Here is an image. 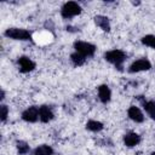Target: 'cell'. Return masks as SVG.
<instances>
[{
	"mask_svg": "<svg viewBox=\"0 0 155 155\" xmlns=\"http://www.w3.org/2000/svg\"><path fill=\"white\" fill-rule=\"evenodd\" d=\"M126 57H127L126 53L121 50H110V51L105 52V54H104L105 61L114 64L119 70H122V63L125 62Z\"/></svg>",
	"mask_w": 155,
	"mask_h": 155,
	"instance_id": "1",
	"label": "cell"
},
{
	"mask_svg": "<svg viewBox=\"0 0 155 155\" xmlns=\"http://www.w3.org/2000/svg\"><path fill=\"white\" fill-rule=\"evenodd\" d=\"M80 12H81V7H80V5H79L78 2H75V1H68V2H65V4L63 5L62 10H61V15H62V17L65 18V19H69V18H71V17L79 15Z\"/></svg>",
	"mask_w": 155,
	"mask_h": 155,
	"instance_id": "2",
	"label": "cell"
},
{
	"mask_svg": "<svg viewBox=\"0 0 155 155\" xmlns=\"http://www.w3.org/2000/svg\"><path fill=\"white\" fill-rule=\"evenodd\" d=\"M5 36L13 39V40H30L31 34L22 28H8L5 31Z\"/></svg>",
	"mask_w": 155,
	"mask_h": 155,
	"instance_id": "3",
	"label": "cell"
},
{
	"mask_svg": "<svg viewBox=\"0 0 155 155\" xmlns=\"http://www.w3.org/2000/svg\"><path fill=\"white\" fill-rule=\"evenodd\" d=\"M74 48H75L76 52L81 53L85 57L93 56L94 51H96V46L90 44V42H86V41H75L74 42Z\"/></svg>",
	"mask_w": 155,
	"mask_h": 155,
	"instance_id": "4",
	"label": "cell"
},
{
	"mask_svg": "<svg viewBox=\"0 0 155 155\" xmlns=\"http://www.w3.org/2000/svg\"><path fill=\"white\" fill-rule=\"evenodd\" d=\"M150 68H151V63H150L147 58H140V59L134 61V62L130 65L128 71H130V73H138V71L149 70Z\"/></svg>",
	"mask_w": 155,
	"mask_h": 155,
	"instance_id": "5",
	"label": "cell"
},
{
	"mask_svg": "<svg viewBox=\"0 0 155 155\" xmlns=\"http://www.w3.org/2000/svg\"><path fill=\"white\" fill-rule=\"evenodd\" d=\"M22 119L27 122H35L39 119V108L38 107H29L22 113Z\"/></svg>",
	"mask_w": 155,
	"mask_h": 155,
	"instance_id": "6",
	"label": "cell"
},
{
	"mask_svg": "<svg viewBox=\"0 0 155 155\" xmlns=\"http://www.w3.org/2000/svg\"><path fill=\"white\" fill-rule=\"evenodd\" d=\"M18 64H19L22 73H29V71L34 70V68H35V63L25 56H22L18 58Z\"/></svg>",
	"mask_w": 155,
	"mask_h": 155,
	"instance_id": "7",
	"label": "cell"
},
{
	"mask_svg": "<svg viewBox=\"0 0 155 155\" xmlns=\"http://www.w3.org/2000/svg\"><path fill=\"white\" fill-rule=\"evenodd\" d=\"M127 114H128V117H130L131 120H133L134 122H143V121H144V115H143V113H142L140 109L137 108L136 105L130 107Z\"/></svg>",
	"mask_w": 155,
	"mask_h": 155,
	"instance_id": "8",
	"label": "cell"
},
{
	"mask_svg": "<svg viewBox=\"0 0 155 155\" xmlns=\"http://www.w3.org/2000/svg\"><path fill=\"white\" fill-rule=\"evenodd\" d=\"M39 119L42 122H48L53 119V113L51 111V109L47 105H41L39 108Z\"/></svg>",
	"mask_w": 155,
	"mask_h": 155,
	"instance_id": "9",
	"label": "cell"
},
{
	"mask_svg": "<svg viewBox=\"0 0 155 155\" xmlns=\"http://www.w3.org/2000/svg\"><path fill=\"white\" fill-rule=\"evenodd\" d=\"M139 142H140V137H139L138 133H134V132L127 133V134H125V137H124V143H125V145H126V147H130V148L137 145Z\"/></svg>",
	"mask_w": 155,
	"mask_h": 155,
	"instance_id": "10",
	"label": "cell"
},
{
	"mask_svg": "<svg viewBox=\"0 0 155 155\" xmlns=\"http://www.w3.org/2000/svg\"><path fill=\"white\" fill-rule=\"evenodd\" d=\"M98 97H99L102 103H108L110 101V97H111L110 88L107 85H101L98 87Z\"/></svg>",
	"mask_w": 155,
	"mask_h": 155,
	"instance_id": "11",
	"label": "cell"
},
{
	"mask_svg": "<svg viewBox=\"0 0 155 155\" xmlns=\"http://www.w3.org/2000/svg\"><path fill=\"white\" fill-rule=\"evenodd\" d=\"M94 23L102 29V30H104V31H109L110 30V23H109V19H108V17H105V16H96L94 17Z\"/></svg>",
	"mask_w": 155,
	"mask_h": 155,
	"instance_id": "12",
	"label": "cell"
},
{
	"mask_svg": "<svg viewBox=\"0 0 155 155\" xmlns=\"http://www.w3.org/2000/svg\"><path fill=\"white\" fill-rule=\"evenodd\" d=\"M34 155H53V149L46 144H42L34 150Z\"/></svg>",
	"mask_w": 155,
	"mask_h": 155,
	"instance_id": "13",
	"label": "cell"
},
{
	"mask_svg": "<svg viewBox=\"0 0 155 155\" xmlns=\"http://www.w3.org/2000/svg\"><path fill=\"white\" fill-rule=\"evenodd\" d=\"M143 108L147 111V114L155 120V102L150 101V102H143Z\"/></svg>",
	"mask_w": 155,
	"mask_h": 155,
	"instance_id": "14",
	"label": "cell"
},
{
	"mask_svg": "<svg viewBox=\"0 0 155 155\" xmlns=\"http://www.w3.org/2000/svg\"><path fill=\"white\" fill-rule=\"evenodd\" d=\"M70 59H71V62H73V64H74V65L80 67V65H82V64L85 63L86 57H85V56H82V54H81V53H79V52H75V53H73V54L70 56Z\"/></svg>",
	"mask_w": 155,
	"mask_h": 155,
	"instance_id": "15",
	"label": "cell"
},
{
	"mask_svg": "<svg viewBox=\"0 0 155 155\" xmlns=\"http://www.w3.org/2000/svg\"><path fill=\"white\" fill-rule=\"evenodd\" d=\"M86 128L88 131H92V132H98L103 128V124L99 122V121H96V120H90L86 124Z\"/></svg>",
	"mask_w": 155,
	"mask_h": 155,
	"instance_id": "16",
	"label": "cell"
},
{
	"mask_svg": "<svg viewBox=\"0 0 155 155\" xmlns=\"http://www.w3.org/2000/svg\"><path fill=\"white\" fill-rule=\"evenodd\" d=\"M142 44L148 46V47H151V48H155V35H145L142 38Z\"/></svg>",
	"mask_w": 155,
	"mask_h": 155,
	"instance_id": "17",
	"label": "cell"
},
{
	"mask_svg": "<svg viewBox=\"0 0 155 155\" xmlns=\"http://www.w3.org/2000/svg\"><path fill=\"white\" fill-rule=\"evenodd\" d=\"M17 150H18V153H19L21 155H25V154L29 153L30 148H29V145H28L25 142L19 140V142H17Z\"/></svg>",
	"mask_w": 155,
	"mask_h": 155,
	"instance_id": "18",
	"label": "cell"
},
{
	"mask_svg": "<svg viewBox=\"0 0 155 155\" xmlns=\"http://www.w3.org/2000/svg\"><path fill=\"white\" fill-rule=\"evenodd\" d=\"M7 113H8V109L5 104L1 105V121H5L6 117H7Z\"/></svg>",
	"mask_w": 155,
	"mask_h": 155,
	"instance_id": "19",
	"label": "cell"
},
{
	"mask_svg": "<svg viewBox=\"0 0 155 155\" xmlns=\"http://www.w3.org/2000/svg\"><path fill=\"white\" fill-rule=\"evenodd\" d=\"M151 155H155V153H151Z\"/></svg>",
	"mask_w": 155,
	"mask_h": 155,
	"instance_id": "20",
	"label": "cell"
}]
</instances>
